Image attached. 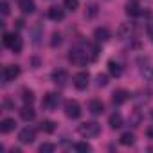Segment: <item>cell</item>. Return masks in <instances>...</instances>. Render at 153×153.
Listing matches in <instances>:
<instances>
[{
    "mask_svg": "<svg viewBox=\"0 0 153 153\" xmlns=\"http://www.w3.org/2000/svg\"><path fill=\"white\" fill-rule=\"evenodd\" d=\"M87 49H88V45H87ZM87 49H81V47H74V49H70L68 59H70L74 65H78V67L87 65L88 59H90V52H88Z\"/></svg>",
    "mask_w": 153,
    "mask_h": 153,
    "instance_id": "1",
    "label": "cell"
},
{
    "mask_svg": "<svg viewBox=\"0 0 153 153\" xmlns=\"http://www.w3.org/2000/svg\"><path fill=\"white\" fill-rule=\"evenodd\" d=\"M78 131H79V135L90 139V137L99 135V131H101V124L96 123V121H87V123H81V124L78 126Z\"/></svg>",
    "mask_w": 153,
    "mask_h": 153,
    "instance_id": "2",
    "label": "cell"
},
{
    "mask_svg": "<svg viewBox=\"0 0 153 153\" xmlns=\"http://www.w3.org/2000/svg\"><path fill=\"white\" fill-rule=\"evenodd\" d=\"M65 115L68 119H79L81 117V105L76 101V99L65 101Z\"/></svg>",
    "mask_w": 153,
    "mask_h": 153,
    "instance_id": "3",
    "label": "cell"
},
{
    "mask_svg": "<svg viewBox=\"0 0 153 153\" xmlns=\"http://www.w3.org/2000/svg\"><path fill=\"white\" fill-rule=\"evenodd\" d=\"M20 76V67L18 65H7L4 67V72H2V85H7L11 81H15Z\"/></svg>",
    "mask_w": 153,
    "mask_h": 153,
    "instance_id": "4",
    "label": "cell"
},
{
    "mask_svg": "<svg viewBox=\"0 0 153 153\" xmlns=\"http://www.w3.org/2000/svg\"><path fill=\"white\" fill-rule=\"evenodd\" d=\"M59 103H61V96L56 94V92H49V94H45V97L42 101V106L47 108V110H56Z\"/></svg>",
    "mask_w": 153,
    "mask_h": 153,
    "instance_id": "5",
    "label": "cell"
},
{
    "mask_svg": "<svg viewBox=\"0 0 153 153\" xmlns=\"http://www.w3.org/2000/svg\"><path fill=\"white\" fill-rule=\"evenodd\" d=\"M88 81H90V74H88V72H85V70L78 72V74L74 76V79H72L74 87L78 88V90H85V88L88 87Z\"/></svg>",
    "mask_w": 153,
    "mask_h": 153,
    "instance_id": "6",
    "label": "cell"
},
{
    "mask_svg": "<svg viewBox=\"0 0 153 153\" xmlns=\"http://www.w3.org/2000/svg\"><path fill=\"white\" fill-rule=\"evenodd\" d=\"M34 139H36V130L31 128V126H25V128L20 130V133H18V140H20L22 144H33Z\"/></svg>",
    "mask_w": 153,
    "mask_h": 153,
    "instance_id": "7",
    "label": "cell"
},
{
    "mask_svg": "<svg viewBox=\"0 0 153 153\" xmlns=\"http://www.w3.org/2000/svg\"><path fill=\"white\" fill-rule=\"evenodd\" d=\"M130 99V94L124 90V88H119V90H115L114 94H112V103L115 105V106H121L123 103H126Z\"/></svg>",
    "mask_w": 153,
    "mask_h": 153,
    "instance_id": "8",
    "label": "cell"
},
{
    "mask_svg": "<svg viewBox=\"0 0 153 153\" xmlns=\"http://www.w3.org/2000/svg\"><path fill=\"white\" fill-rule=\"evenodd\" d=\"M110 29L108 27H97L96 31H94V40L97 42V43H103V42H108L110 40Z\"/></svg>",
    "mask_w": 153,
    "mask_h": 153,
    "instance_id": "9",
    "label": "cell"
},
{
    "mask_svg": "<svg viewBox=\"0 0 153 153\" xmlns=\"http://www.w3.org/2000/svg\"><path fill=\"white\" fill-rule=\"evenodd\" d=\"M88 112H90L92 115H101V114L105 112L103 101H101V99H92V101L88 103Z\"/></svg>",
    "mask_w": 153,
    "mask_h": 153,
    "instance_id": "10",
    "label": "cell"
},
{
    "mask_svg": "<svg viewBox=\"0 0 153 153\" xmlns=\"http://www.w3.org/2000/svg\"><path fill=\"white\" fill-rule=\"evenodd\" d=\"M47 16H49L51 20H54V22H59V20L65 18V11H63L61 7H58V6H52V7H49Z\"/></svg>",
    "mask_w": 153,
    "mask_h": 153,
    "instance_id": "11",
    "label": "cell"
},
{
    "mask_svg": "<svg viewBox=\"0 0 153 153\" xmlns=\"http://www.w3.org/2000/svg\"><path fill=\"white\" fill-rule=\"evenodd\" d=\"M108 124H110L112 130H119V128L124 124V119H123V115H121L119 112H114V114L110 115V119H108Z\"/></svg>",
    "mask_w": 153,
    "mask_h": 153,
    "instance_id": "12",
    "label": "cell"
},
{
    "mask_svg": "<svg viewBox=\"0 0 153 153\" xmlns=\"http://www.w3.org/2000/svg\"><path fill=\"white\" fill-rule=\"evenodd\" d=\"M124 9H126V15H128V16H131V18H135V16H140V13H142V11H140V6L135 2V0L128 2Z\"/></svg>",
    "mask_w": 153,
    "mask_h": 153,
    "instance_id": "13",
    "label": "cell"
},
{
    "mask_svg": "<svg viewBox=\"0 0 153 153\" xmlns=\"http://www.w3.org/2000/svg\"><path fill=\"white\" fill-rule=\"evenodd\" d=\"M20 11L24 15H33L36 11V4L34 0H20Z\"/></svg>",
    "mask_w": 153,
    "mask_h": 153,
    "instance_id": "14",
    "label": "cell"
},
{
    "mask_svg": "<svg viewBox=\"0 0 153 153\" xmlns=\"http://www.w3.org/2000/svg\"><path fill=\"white\" fill-rule=\"evenodd\" d=\"M15 128H16V123H15V119H11V117H6V119L0 121V131H2V133H9V131H13Z\"/></svg>",
    "mask_w": 153,
    "mask_h": 153,
    "instance_id": "15",
    "label": "cell"
},
{
    "mask_svg": "<svg viewBox=\"0 0 153 153\" xmlns=\"http://www.w3.org/2000/svg\"><path fill=\"white\" fill-rule=\"evenodd\" d=\"M67 79H68V76H67L65 70L59 68V70H54V72H52V81H54L56 85H61V87H63V85L67 83Z\"/></svg>",
    "mask_w": 153,
    "mask_h": 153,
    "instance_id": "16",
    "label": "cell"
},
{
    "mask_svg": "<svg viewBox=\"0 0 153 153\" xmlns=\"http://www.w3.org/2000/svg\"><path fill=\"white\" fill-rule=\"evenodd\" d=\"M108 72L114 76V78H121V76H123V67H121L117 61L110 59V61H108Z\"/></svg>",
    "mask_w": 153,
    "mask_h": 153,
    "instance_id": "17",
    "label": "cell"
},
{
    "mask_svg": "<svg viewBox=\"0 0 153 153\" xmlns=\"http://www.w3.org/2000/svg\"><path fill=\"white\" fill-rule=\"evenodd\" d=\"M20 117H22V121L31 123V121H34L36 114H34V110H33L31 106H25V108H22V110H20Z\"/></svg>",
    "mask_w": 153,
    "mask_h": 153,
    "instance_id": "18",
    "label": "cell"
},
{
    "mask_svg": "<svg viewBox=\"0 0 153 153\" xmlns=\"http://www.w3.org/2000/svg\"><path fill=\"white\" fill-rule=\"evenodd\" d=\"M40 130H42L43 133H52V131H56V123L51 121V119H43V121L40 123Z\"/></svg>",
    "mask_w": 153,
    "mask_h": 153,
    "instance_id": "19",
    "label": "cell"
},
{
    "mask_svg": "<svg viewBox=\"0 0 153 153\" xmlns=\"http://www.w3.org/2000/svg\"><path fill=\"white\" fill-rule=\"evenodd\" d=\"M119 142H121L123 146H131V144L135 142V135H133L131 131H124V133L121 135V139H119Z\"/></svg>",
    "mask_w": 153,
    "mask_h": 153,
    "instance_id": "20",
    "label": "cell"
},
{
    "mask_svg": "<svg viewBox=\"0 0 153 153\" xmlns=\"http://www.w3.org/2000/svg\"><path fill=\"white\" fill-rule=\"evenodd\" d=\"M22 99H24V103L31 105V103L34 101V92L29 90V88H24V90H22Z\"/></svg>",
    "mask_w": 153,
    "mask_h": 153,
    "instance_id": "21",
    "label": "cell"
},
{
    "mask_svg": "<svg viewBox=\"0 0 153 153\" xmlns=\"http://www.w3.org/2000/svg\"><path fill=\"white\" fill-rule=\"evenodd\" d=\"M74 149L79 151V153H88V151H92V146L88 142H78V144L74 146Z\"/></svg>",
    "mask_w": 153,
    "mask_h": 153,
    "instance_id": "22",
    "label": "cell"
},
{
    "mask_svg": "<svg viewBox=\"0 0 153 153\" xmlns=\"http://www.w3.org/2000/svg\"><path fill=\"white\" fill-rule=\"evenodd\" d=\"M54 149H56V146H54L52 142H43V144H40V148H38L40 153H52Z\"/></svg>",
    "mask_w": 153,
    "mask_h": 153,
    "instance_id": "23",
    "label": "cell"
},
{
    "mask_svg": "<svg viewBox=\"0 0 153 153\" xmlns=\"http://www.w3.org/2000/svg\"><path fill=\"white\" fill-rule=\"evenodd\" d=\"M63 6L68 11H76V9H78V6H79V0H63Z\"/></svg>",
    "mask_w": 153,
    "mask_h": 153,
    "instance_id": "24",
    "label": "cell"
},
{
    "mask_svg": "<svg viewBox=\"0 0 153 153\" xmlns=\"http://www.w3.org/2000/svg\"><path fill=\"white\" fill-rule=\"evenodd\" d=\"M130 33H131L130 25H121L117 34H119V38H121V40H124V38H130Z\"/></svg>",
    "mask_w": 153,
    "mask_h": 153,
    "instance_id": "25",
    "label": "cell"
},
{
    "mask_svg": "<svg viewBox=\"0 0 153 153\" xmlns=\"http://www.w3.org/2000/svg\"><path fill=\"white\" fill-rule=\"evenodd\" d=\"M88 51H90V59H92V61H96V59H97V56H99V47H97V42H96L94 45H88Z\"/></svg>",
    "mask_w": 153,
    "mask_h": 153,
    "instance_id": "26",
    "label": "cell"
},
{
    "mask_svg": "<svg viewBox=\"0 0 153 153\" xmlns=\"http://www.w3.org/2000/svg\"><path fill=\"white\" fill-rule=\"evenodd\" d=\"M42 31H43V29H42V25H40V24H38V25H34V29H33V36H34V38H33V43H34V45H38V43H40V40H38V38H40V33H42Z\"/></svg>",
    "mask_w": 153,
    "mask_h": 153,
    "instance_id": "27",
    "label": "cell"
},
{
    "mask_svg": "<svg viewBox=\"0 0 153 153\" xmlns=\"http://www.w3.org/2000/svg\"><path fill=\"white\" fill-rule=\"evenodd\" d=\"M96 81H97V87H106L108 85V76L106 74H97Z\"/></svg>",
    "mask_w": 153,
    "mask_h": 153,
    "instance_id": "28",
    "label": "cell"
},
{
    "mask_svg": "<svg viewBox=\"0 0 153 153\" xmlns=\"http://www.w3.org/2000/svg\"><path fill=\"white\" fill-rule=\"evenodd\" d=\"M61 43V34L59 33H54L52 34V40H51V47H56V45H59Z\"/></svg>",
    "mask_w": 153,
    "mask_h": 153,
    "instance_id": "29",
    "label": "cell"
},
{
    "mask_svg": "<svg viewBox=\"0 0 153 153\" xmlns=\"http://www.w3.org/2000/svg\"><path fill=\"white\" fill-rule=\"evenodd\" d=\"M0 9H2V15H4V16L9 15V4L6 2V0H2V2H0Z\"/></svg>",
    "mask_w": 153,
    "mask_h": 153,
    "instance_id": "30",
    "label": "cell"
},
{
    "mask_svg": "<svg viewBox=\"0 0 153 153\" xmlns=\"http://www.w3.org/2000/svg\"><path fill=\"white\" fill-rule=\"evenodd\" d=\"M139 123H140V114H133L130 117V124L131 126H139Z\"/></svg>",
    "mask_w": 153,
    "mask_h": 153,
    "instance_id": "31",
    "label": "cell"
},
{
    "mask_svg": "<svg viewBox=\"0 0 153 153\" xmlns=\"http://www.w3.org/2000/svg\"><path fill=\"white\" fill-rule=\"evenodd\" d=\"M146 33H148V36L151 38V42H153V18L146 24Z\"/></svg>",
    "mask_w": 153,
    "mask_h": 153,
    "instance_id": "32",
    "label": "cell"
},
{
    "mask_svg": "<svg viewBox=\"0 0 153 153\" xmlns=\"http://www.w3.org/2000/svg\"><path fill=\"white\" fill-rule=\"evenodd\" d=\"M96 13H97V4L92 2V4L88 6V16H96Z\"/></svg>",
    "mask_w": 153,
    "mask_h": 153,
    "instance_id": "33",
    "label": "cell"
},
{
    "mask_svg": "<svg viewBox=\"0 0 153 153\" xmlns=\"http://www.w3.org/2000/svg\"><path fill=\"white\" fill-rule=\"evenodd\" d=\"M2 108H4V110H9V108H13V103H11L9 99H6V101L2 103Z\"/></svg>",
    "mask_w": 153,
    "mask_h": 153,
    "instance_id": "34",
    "label": "cell"
},
{
    "mask_svg": "<svg viewBox=\"0 0 153 153\" xmlns=\"http://www.w3.org/2000/svg\"><path fill=\"white\" fill-rule=\"evenodd\" d=\"M146 135H148L149 139H153V124H149V126H148V130H146Z\"/></svg>",
    "mask_w": 153,
    "mask_h": 153,
    "instance_id": "35",
    "label": "cell"
},
{
    "mask_svg": "<svg viewBox=\"0 0 153 153\" xmlns=\"http://www.w3.org/2000/svg\"><path fill=\"white\" fill-rule=\"evenodd\" d=\"M15 24H16V27H18V29H22V27H24V20H22V18H18Z\"/></svg>",
    "mask_w": 153,
    "mask_h": 153,
    "instance_id": "36",
    "label": "cell"
},
{
    "mask_svg": "<svg viewBox=\"0 0 153 153\" xmlns=\"http://www.w3.org/2000/svg\"><path fill=\"white\" fill-rule=\"evenodd\" d=\"M148 79L153 83V70H151V72H148Z\"/></svg>",
    "mask_w": 153,
    "mask_h": 153,
    "instance_id": "37",
    "label": "cell"
},
{
    "mask_svg": "<svg viewBox=\"0 0 153 153\" xmlns=\"http://www.w3.org/2000/svg\"><path fill=\"white\" fill-rule=\"evenodd\" d=\"M11 153H20V148H11Z\"/></svg>",
    "mask_w": 153,
    "mask_h": 153,
    "instance_id": "38",
    "label": "cell"
}]
</instances>
